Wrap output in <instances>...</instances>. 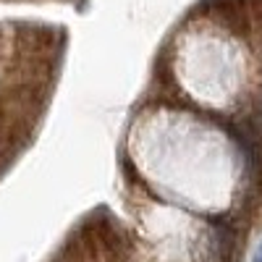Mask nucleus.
<instances>
[{
    "label": "nucleus",
    "instance_id": "f257e3e1",
    "mask_svg": "<svg viewBox=\"0 0 262 262\" xmlns=\"http://www.w3.org/2000/svg\"><path fill=\"white\" fill-rule=\"evenodd\" d=\"M257 262H262V244H259V249H257V257H254Z\"/></svg>",
    "mask_w": 262,
    "mask_h": 262
},
{
    "label": "nucleus",
    "instance_id": "f03ea898",
    "mask_svg": "<svg viewBox=\"0 0 262 262\" xmlns=\"http://www.w3.org/2000/svg\"><path fill=\"white\" fill-rule=\"evenodd\" d=\"M254 262H257V259H254Z\"/></svg>",
    "mask_w": 262,
    "mask_h": 262
}]
</instances>
